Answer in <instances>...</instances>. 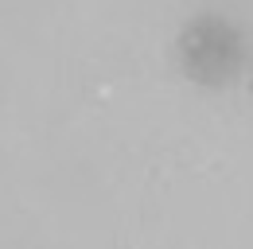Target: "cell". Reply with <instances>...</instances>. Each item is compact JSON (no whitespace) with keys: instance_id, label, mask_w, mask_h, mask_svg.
Returning <instances> with one entry per match:
<instances>
[{"instance_id":"cell-1","label":"cell","mask_w":253,"mask_h":249,"mask_svg":"<svg viewBox=\"0 0 253 249\" xmlns=\"http://www.w3.org/2000/svg\"><path fill=\"white\" fill-rule=\"evenodd\" d=\"M179 51H183V66H187L191 78H230L238 66H242V43L238 35L218 24V20H199L183 31L179 39Z\"/></svg>"}]
</instances>
